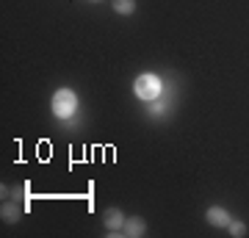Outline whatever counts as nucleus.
Wrapping results in <instances>:
<instances>
[{
	"mask_svg": "<svg viewBox=\"0 0 249 238\" xmlns=\"http://www.w3.org/2000/svg\"><path fill=\"white\" fill-rule=\"evenodd\" d=\"M78 111V94L72 92V89H58L53 94V114L58 119H67Z\"/></svg>",
	"mask_w": 249,
	"mask_h": 238,
	"instance_id": "1",
	"label": "nucleus"
},
{
	"mask_svg": "<svg viewBox=\"0 0 249 238\" xmlns=\"http://www.w3.org/2000/svg\"><path fill=\"white\" fill-rule=\"evenodd\" d=\"M133 92L139 94L142 100H158L160 92H163V83H160L158 75H139V78L133 80Z\"/></svg>",
	"mask_w": 249,
	"mask_h": 238,
	"instance_id": "2",
	"label": "nucleus"
},
{
	"mask_svg": "<svg viewBox=\"0 0 249 238\" xmlns=\"http://www.w3.org/2000/svg\"><path fill=\"white\" fill-rule=\"evenodd\" d=\"M122 233H124L127 238H139V236H144V233H147V224H144V219L133 216V219H124Z\"/></svg>",
	"mask_w": 249,
	"mask_h": 238,
	"instance_id": "3",
	"label": "nucleus"
},
{
	"mask_svg": "<svg viewBox=\"0 0 249 238\" xmlns=\"http://www.w3.org/2000/svg\"><path fill=\"white\" fill-rule=\"evenodd\" d=\"M208 221L213 224V227H230V213L224 211V208H219V205H213V208H208Z\"/></svg>",
	"mask_w": 249,
	"mask_h": 238,
	"instance_id": "4",
	"label": "nucleus"
},
{
	"mask_svg": "<svg viewBox=\"0 0 249 238\" xmlns=\"http://www.w3.org/2000/svg\"><path fill=\"white\" fill-rule=\"evenodd\" d=\"M103 221H106L108 230H122L124 216H122V211H119V208H108V211L103 213Z\"/></svg>",
	"mask_w": 249,
	"mask_h": 238,
	"instance_id": "5",
	"label": "nucleus"
},
{
	"mask_svg": "<svg viewBox=\"0 0 249 238\" xmlns=\"http://www.w3.org/2000/svg\"><path fill=\"white\" fill-rule=\"evenodd\" d=\"M114 11L116 14H133L136 11V0H114Z\"/></svg>",
	"mask_w": 249,
	"mask_h": 238,
	"instance_id": "6",
	"label": "nucleus"
},
{
	"mask_svg": "<svg viewBox=\"0 0 249 238\" xmlns=\"http://www.w3.org/2000/svg\"><path fill=\"white\" fill-rule=\"evenodd\" d=\"M3 219L6 221H17L19 219V208L17 205H3Z\"/></svg>",
	"mask_w": 249,
	"mask_h": 238,
	"instance_id": "7",
	"label": "nucleus"
},
{
	"mask_svg": "<svg viewBox=\"0 0 249 238\" xmlns=\"http://www.w3.org/2000/svg\"><path fill=\"white\" fill-rule=\"evenodd\" d=\"M230 233H232L235 238H241L244 233H247V224H244V221H235V219H232V221H230Z\"/></svg>",
	"mask_w": 249,
	"mask_h": 238,
	"instance_id": "8",
	"label": "nucleus"
},
{
	"mask_svg": "<svg viewBox=\"0 0 249 238\" xmlns=\"http://www.w3.org/2000/svg\"><path fill=\"white\" fill-rule=\"evenodd\" d=\"M94 3H97V0H94Z\"/></svg>",
	"mask_w": 249,
	"mask_h": 238,
	"instance_id": "9",
	"label": "nucleus"
}]
</instances>
